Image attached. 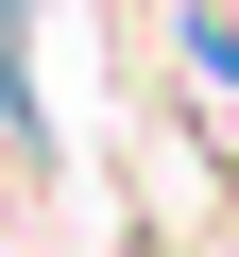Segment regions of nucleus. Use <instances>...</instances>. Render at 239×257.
Here are the masks:
<instances>
[{"instance_id": "1", "label": "nucleus", "mask_w": 239, "mask_h": 257, "mask_svg": "<svg viewBox=\"0 0 239 257\" xmlns=\"http://www.w3.org/2000/svg\"><path fill=\"white\" fill-rule=\"evenodd\" d=\"M171 52H188L205 103H239V0H171Z\"/></svg>"}]
</instances>
